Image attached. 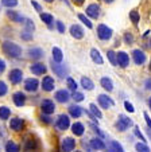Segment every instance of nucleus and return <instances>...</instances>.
I'll return each mask as SVG.
<instances>
[{
    "mask_svg": "<svg viewBox=\"0 0 151 152\" xmlns=\"http://www.w3.org/2000/svg\"><path fill=\"white\" fill-rule=\"evenodd\" d=\"M12 100H14L15 105L19 106V108H22V106L26 104V96H24V93H22V92H16V93H14Z\"/></svg>",
    "mask_w": 151,
    "mask_h": 152,
    "instance_id": "obj_20",
    "label": "nucleus"
},
{
    "mask_svg": "<svg viewBox=\"0 0 151 152\" xmlns=\"http://www.w3.org/2000/svg\"><path fill=\"white\" fill-rule=\"evenodd\" d=\"M69 113H70V116L71 117H74V118H80V116L82 115V108L81 106H78V105H70L69 106Z\"/></svg>",
    "mask_w": 151,
    "mask_h": 152,
    "instance_id": "obj_22",
    "label": "nucleus"
},
{
    "mask_svg": "<svg viewBox=\"0 0 151 152\" xmlns=\"http://www.w3.org/2000/svg\"><path fill=\"white\" fill-rule=\"evenodd\" d=\"M38 147H39V144H38L37 140H34V139H29V140H26L23 148L26 149V151H31V149L34 151V149H38Z\"/></svg>",
    "mask_w": 151,
    "mask_h": 152,
    "instance_id": "obj_29",
    "label": "nucleus"
},
{
    "mask_svg": "<svg viewBox=\"0 0 151 152\" xmlns=\"http://www.w3.org/2000/svg\"><path fill=\"white\" fill-rule=\"evenodd\" d=\"M7 16L11 19V22H15V23H24V22H26V19L16 11H11V10L7 11Z\"/></svg>",
    "mask_w": 151,
    "mask_h": 152,
    "instance_id": "obj_19",
    "label": "nucleus"
},
{
    "mask_svg": "<svg viewBox=\"0 0 151 152\" xmlns=\"http://www.w3.org/2000/svg\"><path fill=\"white\" fill-rule=\"evenodd\" d=\"M124 42L127 43V45H132V43H134V35L130 34V32H125L124 34Z\"/></svg>",
    "mask_w": 151,
    "mask_h": 152,
    "instance_id": "obj_44",
    "label": "nucleus"
},
{
    "mask_svg": "<svg viewBox=\"0 0 151 152\" xmlns=\"http://www.w3.org/2000/svg\"><path fill=\"white\" fill-rule=\"evenodd\" d=\"M132 58H134V62L136 63V65H143V63L146 62L144 51H142V50H139V49L132 51Z\"/></svg>",
    "mask_w": 151,
    "mask_h": 152,
    "instance_id": "obj_15",
    "label": "nucleus"
},
{
    "mask_svg": "<svg viewBox=\"0 0 151 152\" xmlns=\"http://www.w3.org/2000/svg\"><path fill=\"white\" fill-rule=\"evenodd\" d=\"M55 26H57L58 32H61V34H63V32H65V24H63L61 20H57V22H55Z\"/></svg>",
    "mask_w": 151,
    "mask_h": 152,
    "instance_id": "obj_46",
    "label": "nucleus"
},
{
    "mask_svg": "<svg viewBox=\"0 0 151 152\" xmlns=\"http://www.w3.org/2000/svg\"><path fill=\"white\" fill-rule=\"evenodd\" d=\"M81 86H82L85 90H93V88H94L92 80H91V78H88V77H82V78H81Z\"/></svg>",
    "mask_w": 151,
    "mask_h": 152,
    "instance_id": "obj_30",
    "label": "nucleus"
},
{
    "mask_svg": "<svg viewBox=\"0 0 151 152\" xmlns=\"http://www.w3.org/2000/svg\"><path fill=\"white\" fill-rule=\"evenodd\" d=\"M107 58L109 59V62H111L112 66H117V57H116V53L115 51L108 50V53H107Z\"/></svg>",
    "mask_w": 151,
    "mask_h": 152,
    "instance_id": "obj_33",
    "label": "nucleus"
},
{
    "mask_svg": "<svg viewBox=\"0 0 151 152\" xmlns=\"http://www.w3.org/2000/svg\"><path fill=\"white\" fill-rule=\"evenodd\" d=\"M71 98H73L76 102H80V101L84 100V94H82V93H78L77 90H74V93H73V96H71Z\"/></svg>",
    "mask_w": 151,
    "mask_h": 152,
    "instance_id": "obj_42",
    "label": "nucleus"
},
{
    "mask_svg": "<svg viewBox=\"0 0 151 152\" xmlns=\"http://www.w3.org/2000/svg\"><path fill=\"white\" fill-rule=\"evenodd\" d=\"M91 126H92V128H93V131L97 133V136H99V137H105V133H104L103 131H101V129H100L97 125H94V124H92Z\"/></svg>",
    "mask_w": 151,
    "mask_h": 152,
    "instance_id": "obj_45",
    "label": "nucleus"
},
{
    "mask_svg": "<svg viewBox=\"0 0 151 152\" xmlns=\"http://www.w3.org/2000/svg\"><path fill=\"white\" fill-rule=\"evenodd\" d=\"M24 24H26V28L32 30V31H34V28H35V24L32 23V20H31V19H26V22H24Z\"/></svg>",
    "mask_w": 151,
    "mask_h": 152,
    "instance_id": "obj_48",
    "label": "nucleus"
},
{
    "mask_svg": "<svg viewBox=\"0 0 151 152\" xmlns=\"http://www.w3.org/2000/svg\"><path fill=\"white\" fill-rule=\"evenodd\" d=\"M89 108H91V112L93 113V115L96 116L97 118H101V117H103V115H101V112H100V109L97 108L96 104H91V105H89Z\"/></svg>",
    "mask_w": 151,
    "mask_h": 152,
    "instance_id": "obj_39",
    "label": "nucleus"
},
{
    "mask_svg": "<svg viewBox=\"0 0 151 152\" xmlns=\"http://www.w3.org/2000/svg\"><path fill=\"white\" fill-rule=\"evenodd\" d=\"M7 92H8V86L6 85V82L0 81V97H4L7 94Z\"/></svg>",
    "mask_w": 151,
    "mask_h": 152,
    "instance_id": "obj_41",
    "label": "nucleus"
},
{
    "mask_svg": "<svg viewBox=\"0 0 151 152\" xmlns=\"http://www.w3.org/2000/svg\"><path fill=\"white\" fill-rule=\"evenodd\" d=\"M8 80L11 81V83L18 85V83L22 82V80H23V72L19 69H12L8 74Z\"/></svg>",
    "mask_w": 151,
    "mask_h": 152,
    "instance_id": "obj_8",
    "label": "nucleus"
},
{
    "mask_svg": "<svg viewBox=\"0 0 151 152\" xmlns=\"http://www.w3.org/2000/svg\"><path fill=\"white\" fill-rule=\"evenodd\" d=\"M86 15L91 18H93V19H97V18L100 16V6L99 4H89L88 7H86Z\"/></svg>",
    "mask_w": 151,
    "mask_h": 152,
    "instance_id": "obj_13",
    "label": "nucleus"
},
{
    "mask_svg": "<svg viewBox=\"0 0 151 152\" xmlns=\"http://www.w3.org/2000/svg\"><path fill=\"white\" fill-rule=\"evenodd\" d=\"M78 19H80V20H81V22H82V23H84V24H85V26H86V27H88V28H92V27H93V24H92V22H91V20H89V19H88V18H86V16H85V15L80 14V15H78Z\"/></svg>",
    "mask_w": 151,
    "mask_h": 152,
    "instance_id": "obj_40",
    "label": "nucleus"
},
{
    "mask_svg": "<svg viewBox=\"0 0 151 152\" xmlns=\"http://www.w3.org/2000/svg\"><path fill=\"white\" fill-rule=\"evenodd\" d=\"M148 46H150V49H151V40H150V45H148Z\"/></svg>",
    "mask_w": 151,
    "mask_h": 152,
    "instance_id": "obj_59",
    "label": "nucleus"
},
{
    "mask_svg": "<svg viewBox=\"0 0 151 152\" xmlns=\"http://www.w3.org/2000/svg\"><path fill=\"white\" fill-rule=\"evenodd\" d=\"M134 133H135V136H138V137H139V139H140V140H142V141H146V137H144V136L142 135V133H140L139 128H135V129H134Z\"/></svg>",
    "mask_w": 151,
    "mask_h": 152,
    "instance_id": "obj_50",
    "label": "nucleus"
},
{
    "mask_svg": "<svg viewBox=\"0 0 151 152\" xmlns=\"http://www.w3.org/2000/svg\"><path fill=\"white\" fill-rule=\"evenodd\" d=\"M124 106H125V109L128 110L130 113H134V112H135V108L132 106L131 102H128V101H125V102H124Z\"/></svg>",
    "mask_w": 151,
    "mask_h": 152,
    "instance_id": "obj_49",
    "label": "nucleus"
},
{
    "mask_svg": "<svg viewBox=\"0 0 151 152\" xmlns=\"http://www.w3.org/2000/svg\"><path fill=\"white\" fill-rule=\"evenodd\" d=\"M41 20H42L45 24H47L49 28H52V24L53 22H54V18H53V15L50 14H46V12H41Z\"/></svg>",
    "mask_w": 151,
    "mask_h": 152,
    "instance_id": "obj_28",
    "label": "nucleus"
},
{
    "mask_svg": "<svg viewBox=\"0 0 151 152\" xmlns=\"http://www.w3.org/2000/svg\"><path fill=\"white\" fill-rule=\"evenodd\" d=\"M91 147L93 149H105L107 148V145L103 143V140H101L100 137L92 139V140H91Z\"/></svg>",
    "mask_w": 151,
    "mask_h": 152,
    "instance_id": "obj_26",
    "label": "nucleus"
},
{
    "mask_svg": "<svg viewBox=\"0 0 151 152\" xmlns=\"http://www.w3.org/2000/svg\"><path fill=\"white\" fill-rule=\"evenodd\" d=\"M1 50H3L4 54L11 58H19L20 55H22V47L18 46L16 43H14V42H10V40L3 42Z\"/></svg>",
    "mask_w": 151,
    "mask_h": 152,
    "instance_id": "obj_1",
    "label": "nucleus"
},
{
    "mask_svg": "<svg viewBox=\"0 0 151 152\" xmlns=\"http://www.w3.org/2000/svg\"><path fill=\"white\" fill-rule=\"evenodd\" d=\"M135 148H136V151H142V152H148L150 151L148 145H146V144H143V143H138L136 145H135Z\"/></svg>",
    "mask_w": 151,
    "mask_h": 152,
    "instance_id": "obj_43",
    "label": "nucleus"
},
{
    "mask_svg": "<svg viewBox=\"0 0 151 152\" xmlns=\"http://www.w3.org/2000/svg\"><path fill=\"white\" fill-rule=\"evenodd\" d=\"M29 57L31 59H41V58L45 57V51L41 47H32L29 50Z\"/></svg>",
    "mask_w": 151,
    "mask_h": 152,
    "instance_id": "obj_18",
    "label": "nucleus"
},
{
    "mask_svg": "<svg viewBox=\"0 0 151 152\" xmlns=\"http://www.w3.org/2000/svg\"><path fill=\"white\" fill-rule=\"evenodd\" d=\"M18 3H19L18 0H1V4L7 8H14V7L18 6Z\"/></svg>",
    "mask_w": 151,
    "mask_h": 152,
    "instance_id": "obj_38",
    "label": "nucleus"
},
{
    "mask_svg": "<svg viewBox=\"0 0 151 152\" xmlns=\"http://www.w3.org/2000/svg\"><path fill=\"white\" fill-rule=\"evenodd\" d=\"M23 126H24V121L19 117H14L10 121V128H11L12 131H16V132L18 131H22Z\"/></svg>",
    "mask_w": 151,
    "mask_h": 152,
    "instance_id": "obj_17",
    "label": "nucleus"
},
{
    "mask_svg": "<svg viewBox=\"0 0 151 152\" xmlns=\"http://www.w3.org/2000/svg\"><path fill=\"white\" fill-rule=\"evenodd\" d=\"M41 121L45 124H50L52 123V118L49 117V115H46V113H43V115H41Z\"/></svg>",
    "mask_w": 151,
    "mask_h": 152,
    "instance_id": "obj_47",
    "label": "nucleus"
},
{
    "mask_svg": "<svg viewBox=\"0 0 151 152\" xmlns=\"http://www.w3.org/2000/svg\"><path fill=\"white\" fill-rule=\"evenodd\" d=\"M74 3L77 4V6H81V4L84 3V0H74Z\"/></svg>",
    "mask_w": 151,
    "mask_h": 152,
    "instance_id": "obj_55",
    "label": "nucleus"
},
{
    "mask_svg": "<svg viewBox=\"0 0 151 152\" xmlns=\"http://www.w3.org/2000/svg\"><path fill=\"white\" fill-rule=\"evenodd\" d=\"M11 116V109L7 106H0V120H7Z\"/></svg>",
    "mask_w": 151,
    "mask_h": 152,
    "instance_id": "obj_31",
    "label": "nucleus"
},
{
    "mask_svg": "<svg viewBox=\"0 0 151 152\" xmlns=\"http://www.w3.org/2000/svg\"><path fill=\"white\" fill-rule=\"evenodd\" d=\"M91 58L93 59L94 63H97V65H103V62H104L103 57L100 55V51L97 49H92L91 50Z\"/></svg>",
    "mask_w": 151,
    "mask_h": 152,
    "instance_id": "obj_24",
    "label": "nucleus"
},
{
    "mask_svg": "<svg viewBox=\"0 0 151 152\" xmlns=\"http://www.w3.org/2000/svg\"><path fill=\"white\" fill-rule=\"evenodd\" d=\"M116 57H117V65L120 67H127L130 65V57L127 53L119 51V53H116Z\"/></svg>",
    "mask_w": 151,
    "mask_h": 152,
    "instance_id": "obj_11",
    "label": "nucleus"
},
{
    "mask_svg": "<svg viewBox=\"0 0 151 152\" xmlns=\"http://www.w3.org/2000/svg\"><path fill=\"white\" fill-rule=\"evenodd\" d=\"M31 4H32V7L35 8V11H38V12H42V7H41V4H38L35 0H31Z\"/></svg>",
    "mask_w": 151,
    "mask_h": 152,
    "instance_id": "obj_51",
    "label": "nucleus"
},
{
    "mask_svg": "<svg viewBox=\"0 0 151 152\" xmlns=\"http://www.w3.org/2000/svg\"><path fill=\"white\" fill-rule=\"evenodd\" d=\"M148 105H150V109H151V97H150V100H148Z\"/></svg>",
    "mask_w": 151,
    "mask_h": 152,
    "instance_id": "obj_56",
    "label": "nucleus"
},
{
    "mask_svg": "<svg viewBox=\"0 0 151 152\" xmlns=\"http://www.w3.org/2000/svg\"><path fill=\"white\" fill-rule=\"evenodd\" d=\"M108 151H119V152H122L123 151V147L120 145L117 141H115V140H111L109 141V144H108Z\"/></svg>",
    "mask_w": 151,
    "mask_h": 152,
    "instance_id": "obj_32",
    "label": "nucleus"
},
{
    "mask_svg": "<svg viewBox=\"0 0 151 152\" xmlns=\"http://www.w3.org/2000/svg\"><path fill=\"white\" fill-rule=\"evenodd\" d=\"M97 37L101 40H109L112 38V28H109L105 24H99L97 26Z\"/></svg>",
    "mask_w": 151,
    "mask_h": 152,
    "instance_id": "obj_4",
    "label": "nucleus"
},
{
    "mask_svg": "<svg viewBox=\"0 0 151 152\" xmlns=\"http://www.w3.org/2000/svg\"><path fill=\"white\" fill-rule=\"evenodd\" d=\"M55 88V82L54 80H53L50 75H46V77H43L42 80V89L45 90V92H53Z\"/></svg>",
    "mask_w": 151,
    "mask_h": 152,
    "instance_id": "obj_9",
    "label": "nucleus"
},
{
    "mask_svg": "<svg viewBox=\"0 0 151 152\" xmlns=\"http://www.w3.org/2000/svg\"><path fill=\"white\" fill-rule=\"evenodd\" d=\"M20 38H22L23 40H31L32 39V30L24 28L22 32H20Z\"/></svg>",
    "mask_w": 151,
    "mask_h": 152,
    "instance_id": "obj_34",
    "label": "nucleus"
},
{
    "mask_svg": "<svg viewBox=\"0 0 151 152\" xmlns=\"http://www.w3.org/2000/svg\"><path fill=\"white\" fill-rule=\"evenodd\" d=\"M76 148V140H73L71 137H65L62 140V149L63 151H73V149Z\"/></svg>",
    "mask_w": 151,
    "mask_h": 152,
    "instance_id": "obj_21",
    "label": "nucleus"
},
{
    "mask_svg": "<svg viewBox=\"0 0 151 152\" xmlns=\"http://www.w3.org/2000/svg\"><path fill=\"white\" fill-rule=\"evenodd\" d=\"M70 126V118H69L68 115H61L58 117L57 123H55V128L58 131H66V129Z\"/></svg>",
    "mask_w": 151,
    "mask_h": 152,
    "instance_id": "obj_5",
    "label": "nucleus"
},
{
    "mask_svg": "<svg viewBox=\"0 0 151 152\" xmlns=\"http://www.w3.org/2000/svg\"><path fill=\"white\" fill-rule=\"evenodd\" d=\"M6 151H8V152H18V151H19V145H18V144H15L14 141H8V143L6 144Z\"/></svg>",
    "mask_w": 151,
    "mask_h": 152,
    "instance_id": "obj_36",
    "label": "nucleus"
},
{
    "mask_svg": "<svg viewBox=\"0 0 151 152\" xmlns=\"http://www.w3.org/2000/svg\"><path fill=\"white\" fill-rule=\"evenodd\" d=\"M30 70H31V73L34 75H42L47 72V67H46L43 63L37 62V63H32L31 66H30Z\"/></svg>",
    "mask_w": 151,
    "mask_h": 152,
    "instance_id": "obj_10",
    "label": "nucleus"
},
{
    "mask_svg": "<svg viewBox=\"0 0 151 152\" xmlns=\"http://www.w3.org/2000/svg\"><path fill=\"white\" fill-rule=\"evenodd\" d=\"M97 101H99L100 106L104 108V109H109V108H112V106L115 105V101L112 100L111 97H108L107 94H100L99 97H97Z\"/></svg>",
    "mask_w": 151,
    "mask_h": 152,
    "instance_id": "obj_6",
    "label": "nucleus"
},
{
    "mask_svg": "<svg viewBox=\"0 0 151 152\" xmlns=\"http://www.w3.org/2000/svg\"><path fill=\"white\" fill-rule=\"evenodd\" d=\"M52 54H53V61H54V62H58V63L62 62L63 54H62V50H61L60 47H53Z\"/></svg>",
    "mask_w": 151,
    "mask_h": 152,
    "instance_id": "obj_27",
    "label": "nucleus"
},
{
    "mask_svg": "<svg viewBox=\"0 0 151 152\" xmlns=\"http://www.w3.org/2000/svg\"><path fill=\"white\" fill-rule=\"evenodd\" d=\"M104 1H107V3H112L113 0H104Z\"/></svg>",
    "mask_w": 151,
    "mask_h": 152,
    "instance_id": "obj_57",
    "label": "nucleus"
},
{
    "mask_svg": "<svg viewBox=\"0 0 151 152\" xmlns=\"http://www.w3.org/2000/svg\"><path fill=\"white\" fill-rule=\"evenodd\" d=\"M38 85H39V82H38L37 78H29V80L24 81V89L27 92H37Z\"/></svg>",
    "mask_w": 151,
    "mask_h": 152,
    "instance_id": "obj_16",
    "label": "nucleus"
},
{
    "mask_svg": "<svg viewBox=\"0 0 151 152\" xmlns=\"http://www.w3.org/2000/svg\"><path fill=\"white\" fill-rule=\"evenodd\" d=\"M45 1H47V3H52V1H54V0H45Z\"/></svg>",
    "mask_w": 151,
    "mask_h": 152,
    "instance_id": "obj_58",
    "label": "nucleus"
},
{
    "mask_svg": "<svg viewBox=\"0 0 151 152\" xmlns=\"http://www.w3.org/2000/svg\"><path fill=\"white\" fill-rule=\"evenodd\" d=\"M144 86H146V89L147 90H151V80H147L144 82Z\"/></svg>",
    "mask_w": 151,
    "mask_h": 152,
    "instance_id": "obj_54",
    "label": "nucleus"
},
{
    "mask_svg": "<svg viewBox=\"0 0 151 152\" xmlns=\"http://www.w3.org/2000/svg\"><path fill=\"white\" fill-rule=\"evenodd\" d=\"M132 125H134V123H132V120L130 117H127V116H124V115L119 116V120H117V123H116L117 131L124 132V131H127V129H128L130 126H132Z\"/></svg>",
    "mask_w": 151,
    "mask_h": 152,
    "instance_id": "obj_3",
    "label": "nucleus"
},
{
    "mask_svg": "<svg viewBox=\"0 0 151 152\" xmlns=\"http://www.w3.org/2000/svg\"><path fill=\"white\" fill-rule=\"evenodd\" d=\"M130 19L132 20V23H134V24H138V23H139V20H140L139 12H138L136 10H132V11L130 12Z\"/></svg>",
    "mask_w": 151,
    "mask_h": 152,
    "instance_id": "obj_35",
    "label": "nucleus"
},
{
    "mask_svg": "<svg viewBox=\"0 0 151 152\" xmlns=\"http://www.w3.org/2000/svg\"><path fill=\"white\" fill-rule=\"evenodd\" d=\"M54 97H55V100H57L58 102H62V104H65V102H68V101L70 100V97H71V96L69 94V92H68V90H65V89H61V90H58V92H55Z\"/></svg>",
    "mask_w": 151,
    "mask_h": 152,
    "instance_id": "obj_12",
    "label": "nucleus"
},
{
    "mask_svg": "<svg viewBox=\"0 0 151 152\" xmlns=\"http://www.w3.org/2000/svg\"><path fill=\"white\" fill-rule=\"evenodd\" d=\"M71 132L76 136H82L84 132H85V128H84V125L81 123H74L71 125Z\"/></svg>",
    "mask_w": 151,
    "mask_h": 152,
    "instance_id": "obj_25",
    "label": "nucleus"
},
{
    "mask_svg": "<svg viewBox=\"0 0 151 152\" xmlns=\"http://www.w3.org/2000/svg\"><path fill=\"white\" fill-rule=\"evenodd\" d=\"M41 109H42V112L46 113V115H52V113H54V110H55L54 101H52V100H43L42 102H41Z\"/></svg>",
    "mask_w": 151,
    "mask_h": 152,
    "instance_id": "obj_7",
    "label": "nucleus"
},
{
    "mask_svg": "<svg viewBox=\"0 0 151 152\" xmlns=\"http://www.w3.org/2000/svg\"><path fill=\"white\" fill-rule=\"evenodd\" d=\"M150 70H151V63H150Z\"/></svg>",
    "mask_w": 151,
    "mask_h": 152,
    "instance_id": "obj_60",
    "label": "nucleus"
},
{
    "mask_svg": "<svg viewBox=\"0 0 151 152\" xmlns=\"http://www.w3.org/2000/svg\"><path fill=\"white\" fill-rule=\"evenodd\" d=\"M66 85H68V88L70 90H77V88H78L77 82H76L73 78H70V77H66Z\"/></svg>",
    "mask_w": 151,
    "mask_h": 152,
    "instance_id": "obj_37",
    "label": "nucleus"
},
{
    "mask_svg": "<svg viewBox=\"0 0 151 152\" xmlns=\"http://www.w3.org/2000/svg\"><path fill=\"white\" fill-rule=\"evenodd\" d=\"M70 35L74 39H82L85 32H84L82 27H80L78 24H73V26L70 27Z\"/></svg>",
    "mask_w": 151,
    "mask_h": 152,
    "instance_id": "obj_14",
    "label": "nucleus"
},
{
    "mask_svg": "<svg viewBox=\"0 0 151 152\" xmlns=\"http://www.w3.org/2000/svg\"><path fill=\"white\" fill-rule=\"evenodd\" d=\"M143 116H144V120H146V123H147V126L151 129V118H150V116H148V113L144 112L143 113Z\"/></svg>",
    "mask_w": 151,
    "mask_h": 152,
    "instance_id": "obj_52",
    "label": "nucleus"
},
{
    "mask_svg": "<svg viewBox=\"0 0 151 152\" xmlns=\"http://www.w3.org/2000/svg\"><path fill=\"white\" fill-rule=\"evenodd\" d=\"M4 70H6V61L0 58V74H1Z\"/></svg>",
    "mask_w": 151,
    "mask_h": 152,
    "instance_id": "obj_53",
    "label": "nucleus"
},
{
    "mask_svg": "<svg viewBox=\"0 0 151 152\" xmlns=\"http://www.w3.org/2000/svg\"><path fill=\"white\" fill-rule=\"evenodd\" d=\"M100 83H101V86H103L107 92H112V90H113V82H112L111 78L103 77L101 80H100Z\"/></svg>",
    "mask_w": 151,
    "mask_h": 152,
    "instance_id": "obj_23",
    "label": "nucleus"
},
{
    "mask_svg": "<svg viewBox=\"0 0 151 152\" xmlns=\"http://www.w3.org/2000/svg\"><path fill=\"white\" fill-rule=\"evenodd\" d=\"M52 70L54 72L55 75H58L60 78H65L69 75V67L66 66L65 63H58V62H54L53 61L52 63Z\"/></svg>",
    "mask_w": 151,
    "mask_h": 152,
    "instance_id": "obj_2",
    "label": "nucleus"
}]
</instances>
